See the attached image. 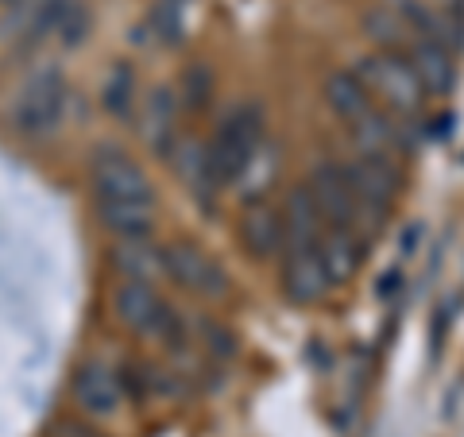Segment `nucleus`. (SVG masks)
<instances>
[{"label":"nucleus","mask_w":464,"mask_h":437,"mask_svg":"<svg viewBox=\"0 0 464 437\" xmlns=\"http://www.w3.org/2000/svg\"><path fill=\"white\" fill-rule=\"evenodd\" d=\"M93 194L101 225L124 240L151 232V182L121 151H101L93 159Z\"/></svg>","instance_id":"obj_1"},{"label":"nucleus","mask_w":464,"mask_h":437,"mask_svg":"<svg viewBox=\"0 0 464 437\" xmlns=\"http://www.w3.org/2000/svg\"><path fill=\"white\" fill-rule=\"evenodd\" d=\"M356 78L364 82V90L375 101V109L387 112L391 121H414V116H422L430 93H426V85L418 82L414 66L406 63L402 54L375 51L368 58H360Z\"/></svg>","instance_id":"obj_2"},{"label":"nucleus","mask_w":464,"mask_h":437,"mask_svg":"<svg viewBox=\"0 0 464 437\" xmlns=\"http://www.w3.org/2000/svg\"><path fill=\"white\" fill-rule=\"evenodd\" d=\"M259 140H264V112L256 105H240L237 112H228L225 124L217 128L206 159H201L206 179L213 186H228L232 179H240L244 167L252 163Z\"/></svg>","instance_id":"obj_3"},{"label":"nucleus","mask_w":464,"mask_h":437,"mask_svg":"<svg viewBox=\"0 0 464 437\" xmlns=\"http://www.w3.org/2000/svg\"><path fill=\"white\" fill-rule=\"evenodd\" d=\"M116 317L132 333H143V337H163V341L182 337L179 317H174V310H167V302L155 295L148 279H128L116 286Z\"/></svg>","instance_id":"obj_4"},{"label":"nucleus","mask_w":464,"mask_h":437,"mask_svg":"<svg viewBox=\"0 0 464 437\" xmlns=\"http://www.w3.org/2000/svg\"><path fill=\"white\" fill-rule=\"evenodd\" d=\"M306 190L314 198L317 213H322L325 228H348V232H356L360 225H364V209H360L356 190H353V182H348V170L344 167H337V163L314 167Z\"/></svg>","instance_id":"obj_5"},{"label":"nucleus","mask_w":464,"mask_h":437,"mask_svg":"<svg viewBox=\"0 0 464 437\" xmlns=\"http://www.w3.org/2000/svg\"><path fill=\"white\" fill-rule=\"evenodd\" d=\"M66 112V85L54 74H39L24 85V93L16 97V109H12V121L24 136H47L58 128Z\"/></svg>","instance_id":"obj_6"},{"label":"nucleus","mask_w":464,"mask_h":437,"mask_svg":"<svg viewBox=\"0 0 464 437\" xmlns=\"http://www.w3.org/2000/svg\"><path fill=\"white\" fill-rule=\"evenodd\" d=\"M163 271L170 275L179 286L194 290V295H206V298H221L228 290V279L221 264L198 244H170L163 252Z\"/></svg>","instance_id":"obj_7"},{"label":"nucleus","mask_w":464,"mask_h":437,"mask_svg":"<svg viewBox=\"0 0 464 437\" xmlns=\"http://www.w3.org/2000/svg\"><path fill=\"white\" fill-rule=\"evenodd\" d=\"M74 399L85 414H93V418H109L121 411V403H124V387H121V375H116L109 364H101V360H90V364H82L78 375H74Z\"/></svg>","instance_id":"obj_8"},{"label":"nucleus","mask_w":464,"mask_h":437,"mask_svg":"<svg viewBox=\"0 0 464 437\" xmlns=\"http://www.w3.org/2000/svg\"><path fill=\"white\" fill-rule=\"evenodd\" d=\"M344 170H348V182H353V190H356L360 209H364V221L380 217L391 206V198H395V170H391V163L360 155L356 163H348Z\"/></svg>","instance_id":"obj_9"},{"label":"nucleus","mask_w":464,"mask_h":437,"mask_svg":"<svg viewBox=\"0 0 464 437\" xmlns=\"http://www.w3.org/2000/svg\"><path fill=\"white\" fill-rule=\"evenodd\" d=\"M325 101H329V109L348 124V132L360 128V124H368L372 116L380 112V109H375V101L368 97L364 82H360L356 74H348V70H341V74H333L325 82Z\"/></svg>","instance_id":"obj_10"},{"label":"nucleus","mask_w":464,"mask_h":437,"mask_svg":"<svg viewBox=\"0 0 464 437\" xmlns=\"http://www.w3.org/2000/svg\"><path fill=\"white\" fill-rule=\"evenodd\" d=\"M406 63L414 66V74H418V82L426 85V93H449L453 90L457 70H453V54H449L445 43L418 39L414 47L406 51Z\"/></svg>","instance_id":"obj_11"},{"label":"nucleus","mask_w":464,"mask_h":437,"mask_svg":"<svg viewBox=\"0 0 464 437\" xmlns=\"http://www.w3.org/2000/svg\"><path fill=\"white\" fill-rule=\"evenodd\" d=\"M317 259H322V275L329 286L353 279L360 267V237L348 228H325L322 244H317Z\"/></svg>","instance_id":"obj_12"},{"label":"nucleus","mask_w":464,"mask_h":437,"mask_svg":"<svg viewBox=\"0 0 464 437\" xmlns=\"http://www.w3.org/2000/svg\"><path fill=\"white\" fill-rule=\"evenodd\" d=\"M240 237H244V248H248L256 259H267L275 252H283V217L267 206H256V209L244 213Z\"/></svg>","instance_id":"obj_13"},{"label":"nucleus","mask_w":464,"mask_h":437,"mask_svg":"<svg viewBox=\"0 0 464 437\" xmlns=\"http://www.w3.org/2000/svg\"><path fill=\"white\" fill-rule=\"evenodd\" d=\"M283 283H286V295L295 302H314L329 286L325 275H322V259H317V252L283 256Z\"/></svg>","instance_id":"obj_14"},{"label":"nucleus","mask_w":464,"mask_h":437,"mask_svg":"<svg viewBox=\"0 0 464 437\" xmlns=\"http://www.w3.org/2000/svg\"><path fill=\"white\" fill-rule=\"evenodd\" d=\"M364 24H368V35L375 39V47L387 51V54H402V58H406V51H411L414 43L422 39L411 24H406V20L399 16L395 8H380V12H372V16H368Z\"/></svg>","instance_id":"obj_15"},{"label":"nucleus","mask_w":464,"mask_h":437,"mask_svg":"<svg viewBox=\"0 0 464 437\" xmlns=\"http://www.w3.org/2000/svg\"><path fill=\"white\" fill-rule=\"evenodd\" d=\"M151 24L159 27V35L163 39H182V0H159Z\"/></svg>","instance_id":"obj_16"},{"label":"nucleus","mask_w":464,"mask_h":437,"mask_svg":"<svg viewBox=\"0 0 464 437\" xmlns=\"http://www.w3.org/2000/svg\"><path fill=\"white\" fill-rule=\"evenodd\" d=\"M128 90H132V78H128V70H116L112 85L105 90V105L116 109V112H124L128 109Z\"/></svg>","instance_id":"obj_17"},{"label":"nucleus","mask_w":464,"mask_h":437,"mask_svg":"<svg viewBox=\"0 0 464 437\" xmlns=\"http://www.w3.org/2000/svg\"><path fill=\"white\" fill-rule=\"evenodd\" d=\"M5 5H24V0H5Z\"/></svg>","instance_id":"obj_18"}]
</instances>
